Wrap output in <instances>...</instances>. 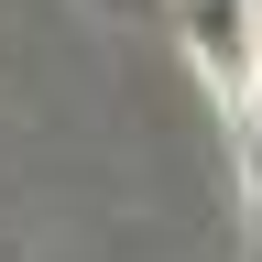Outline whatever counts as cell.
<instances>
[{
  "label": "cell",
  "mask_w": 262,
  "mask_h": 262,
  "mask_svg": "<svg viewBox=\"0 0 262 262\" xmlns=\"http://www.w3.org/2000/svg\"><path fill=\"white\" fill-rule=\"evenodd\" d=\"M186 55H196V88L219 98L229 153H251L262 142V0H186Z\"/></svg>",
  "instance_id": "6da1fadb"
}]
</instances>
